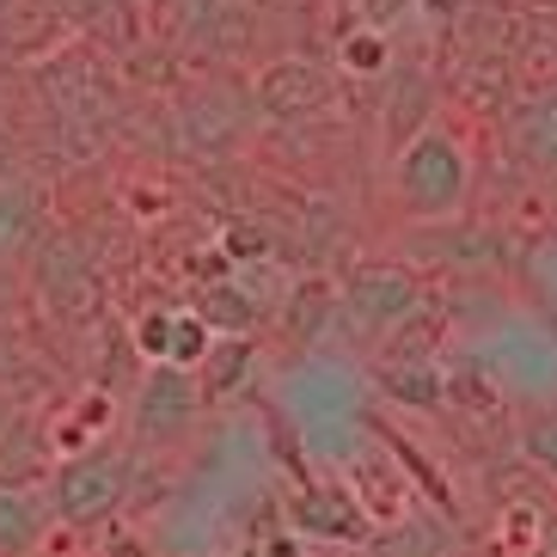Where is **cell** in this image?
<instances>
[{
  "label": "cell",
  "instance_id": "cell-17",
  "mask_svg": "<svg viewBox=\"0 0 557 557\" xmlns=\"http://www.w3.org/2000/svg\"><path fill=\"white\" fill-rule=\"evenodd\" d=\"M251 368H258V344H251V337H214L209 356L197 361V380H202V393H209V405L214 398L246 393Z\"/></svg>",
  "mask_w": 557,
  "mask_h": 557
},
{
  "label": "cell",
  "instance_id": "cell-14",
  "mask_svg": "<svg viewBox=\"0 0 557 557\" xmlns=\"http://www.w3.org/2000/svg\"><path fill=\"white\" fill-rule=\"evenodd\" d=\"M55 533L44 491H7L0 484V557H37Z\"/></svg>",
  "mask_w": 557,
  "mask_h": 557
},
{
  "label": "cell",
  "instance_id": "cell-19",
  "mask_svg": "<svg viewBox=\"0 0 557 557\" xmlns=\"http://www.w3.org/2000/svg\"><path fill=\"white\" fill-rule=\"evenodd\" d=\"M496 545H503V557H533L545 545V508L533 496H515L496 521Z\"/></svg>",
  "mask_w": 557,
  "mask_h": 557
},
{
  "label": "cell",
  "instance_id": "cell-30",
  "mask_svg": "<svg viewBox=\"0 0 557 557\" xmlns=\"http://www.w3.org/2000/svg\"><path fill=\"white\" fill-rule=\"evenodd\" d=\"M202 557H209V552H202Z\"/></svg>",
  "mask_w": 557,
  "mask_h": 557
},
{
  "label": "cell",
  "instance_id": "cell-6",
  "mask_svg": "<svg viewBox=\"0 0 557 557\" xmlns=\"http://www.w3.org/2000/svg\"><path fill=\"white\" fill-rule=\"evenodd\" d=\"M276 508H282V521L295 527L307 545H344V552H349V545H374L380 540L374 521L361 515L356 491L337 484V478H300Z\"/></svg>",
  "mask_w": 557,
  "mask_h": 557
},
{
  "label": "cell",
  "instance_id": "cell-22",
  "mask_svg": "<svg viewBox=\"0 0 557 557\" xmlns=\"http://www.w3.org/2000/svg\"><path fill=\"white\" fill-rule=\"evenodd\" d=\"M337 62H344V74H393V44H386V32L361 25L337 44Z\"/></svg>",
  "mask_w": 557,
  "mask_h": 557
},
{
  "label": "cell",
  "instance_id": "cell-4",
  "mask_svg": "<svg viewBox=\"0 0 557 557\" xmlns=\"http://www.w3.org/2000/svg\"><path fill=\"white\" fill-rule=\"evenodd\" d=\"M202 410H209V393H202L197 368L148 361L141 380H135V405H129V447H135V454L178 447L184 435L202 423Z\"/></svg>",
  "mask_w": 557,
  "mask_h": 557
},
{
  "label": "cell",
  "instance_id": "cell-7",
  "mask_svg": "<svg viewBox=\"0 0 557 557\" xmlns=\"http://www.w3.org/2000/svg\"><path fill=\"white\" fill-rule=\"evenodd\" d=\"M251 104H258V116H270V123H307V116H325L331 104H337V86H331V74L319 62L282 55V62H270L258 81H251Z\"/></svg>",
  "mask_w": 557,
  "mask_h": 557
},
{
  "label": "cell",
  "instance_id": "cell-9",
  "mask_svg": "<svg viewBox=\"0 0 557 557\" xmlns=\"http://www.w3.org/2000/svg\"><path fill=\"white\" fill-rule=\"evenodd\" d=\"M50 7L67 25V37H86L92 50L129 55V50H141V37H148L141 0H50Z\"/></svg>",
  "mask_w": 557,
  "mask_h": 557
},
{
  "label": "cell",
  "instance_id": "cell-16",
  "mask_svg": "<svg viewBox=\"0 0 557 557\" xmlns=\"http://www.w3.org/2000/svg\"><path fill=\"white\" fill-rule=\"evenodd\" d=\"M190 312H197L214 337H251V331H258V319H263L258 300H251L239 282H227V276H221V282H202L197 300H190Z\"/></svg>",
  "mask_w": 557,
  "mask_h": 557
},
{
  "label": "cell",
  "instance_id": "cell-11",
  "mask_svg": "<svg viewBox=\"0 0 557 557\" xmlns=\"http://www.w3.org/2000/svg\"><path fill=\"white\" fill-rule=\"evenodd\" d=\"M50 472H55L50 429H44V417H25L18 410L13 423L0 429V484L7 491H44Z\"/></svg>",
  "mask_w": 557,
  "mask_h": 557
},
{
  "label": "cell",
  "instance_id": "cell-25",
  "mask_svg": "<svg viewBox=\"0 0 557 557\" xmlns=\"http://www.w3.org/2000/svg\"><path fill=\"white\" fill-rule=\"evenodd\" d=\"M129 337H135V349H141L148 361H165V337H172V307H153V312H141Z\"/></svg>",
  "mask_w": 557,
  "mask_h": 557
},
{
  "label": "cell",
  "instance_id": "cell-12",
  "mask_svg": "<svg viewBox=\"0 0 557 557\" xmlns=\"http://www.w3.org/2000/svg\"><path fill=\"white\" fill-rule=\"evenodd\" d=\"M337 325V282L331 276H300L276 307V331L288 349H312L325 331Z\"/></svg>",
  "mask_w": 557,
  "mask_h": 557
},
{
  "label": "cell",
  "instance_id": "cell-3",
  "mask_svg": "<svg viewBox=\"0 0 557 557\" xmlns=\"http://www.w3.org/2000/svg\"><path fill=\"white\" fill-rule=\"evenodd\" d=\"M423 307H429L423 276L398 258H361L356 270L337 282V325H344L361 349H380L410 312H423Z\"/></svg>",
  "mask_w": 557,
  "mask_h": 557
},
{
  "label": "cell",
  "instance_id": "cell-21",
  "mask_svg": "<svg viewBox=\"0 0 557 557\" xmlns=\"http://www.w3.org/2000/svg\"><path fill=\"white\" fill-rule=\"evenodd\" d=\"M447 405L472 410V417H496L503 410V393H496L478 361H447Z\"/></svg>",
  "mask_w": 557,
  "mask_h": 557
},
{
  "label": "cell",
  "instance_id": "cell-5",
  "mask_svg": "<svg viewBox=\"0 0 557 557\" xmlns=\"http://www.w3.org/2000/svg\"><path fill=\"white\" fill-rule=\"evenodd\" d=\"M148 37L184 55H239L251 44L246 0H148Z\"/></svg>",
  "mask_w": 557,
  "mask_h": 557
},
{
  "label": "cell",
  "instance_id": "cell-28",
  "mask_svg": "<svg viewBox=\"0 0 557 557\" xmlns=\"http://www.w3.org/2000/svg\"><path fill=\"white\" fill-rule=\"evenodd\" d=\"M13 417H18V405H13V393H0V429L13 423Z\"/></svg>",
  "mask_w": 557,
  "mask_h": 557
},
{
  "label": "cell",
  "instance_id": "cell-18",
  "mask_svg": "<svg viewBox=\"0 0 557 557\" xmlns=\"http://www.w3.org/2000/svg\"><path fill=\"white\" fill-rule=\"evenodd\" d=\"M44 233V214H37V197L25 184H0V258H18V251L37 246Z\"/></svg>",
  "mask_w": 557,
  "mask_h": 557
},
{
  "label": "cell",
  "instance_id": "cell-2",
  "mask_svg": "<svg viewBox=\"0 0 557 557\" xmlns=\"http://www.w3.org/2000/svg\"><path fill=\"white\" fill-rule=\"evenodd\" d=\"M393 197L405 221H454L466 214V197H472V153L447 123H423L405 148L393 153Z\"/></svg>",
  "mask_w": 557,
  "mask_h": 557
},
{
  "label": "cell",
  "instance_id": "cell-29",
  "mask_svg": "<svg viewBox=\"0 0 557 557\" xmlns=\"http://www.w3.org/2000/svg\"><path fill=\"white\" fill-rule=\"evenodd\" d=\"M7 7H13V0H0V13H7Z\"/></svg>",
  "mask_w": 557,
  "mask_h": 557
},
{
  "label": "cell",
  "instance_id": "cell-1",
  "mask_svg": "<svg viewBox=\"0 0 557 557\" xmlns=\"http://www.w3.org/2000/svg\"><path fill=\"white\" fill-rule=\"evenodd\" d=\"M135 478H141V454L123 447L116 435H104V442L81 447V454L55 459L50 484H44V503H50L55 527L92 533V527H111L129 508Z\"/></svg>",
  "mask_w": 557,
  "mask_h": 557
},
{
  "label": "cell",
  "instance_id": "cell-23",
  "mask_svg": "<svg viewBox=\"0 0 557 557\" xmlns=\"http://www.w3.org/2000/svg\"><path fill=\"white\" fill-rule=\"evenodd\" d=\"M214 331L202 325L190 307H172V337H165V361H178V368H197L202 356H209Z\"/></svg>",
  "mask_w": 557,
  "mask_h": 557
},
{
  "label": "cell",
  "instance_id": "cell-20",
  "mask_svg": "<svg viewBox=\"0 0 557 557\" xmlns=\"http://www.w3.org/2000/svg\"><path fill=\"white\" fill-rule=\"evenodd\" d=\"M515 442H521V459H527V466L557 484V405L527 410L521 429H515Z\"/></svg>",
  "mask_w": 557,
  "mask_h": 557
},
{
  "label": "cell",
  "instance_id": "cell-26",
  "mask_svg": "<svg viewBox=\"0 0 557 557\" xmlns=\"http://www.w3.org/2000/svg\"><path fill=\"white\" fill-rule=\"evenodd\" d=\"M221 251H227L233 263H251V258H270V239H263L258 227H227L221 233Z\"/></svg>",
  "mask_w": 557,
  "mask_h": 557
},
{
  "label": "cell",
  "instance_id": "cell-8",
  "mask_svg": "<svg viewBox=\"0 0 557 557\" xmlns=\"http://www.w3.org/2000/svg\"><path fill=\"white\" fill-rule=\"evenodd\" d=\"M258 104L239 99L233 86H202V92H178V135L190 153H233L246 141Z\"/></svg>",
  "mask_w": 557,
  "mask_h": 557
},
{
  "label": "cell",
  "instance_id": "cell-13",
  "mask_svg": "<svg viewBox=\"0 0 557 557\" xmlns=\"http://www.w3.org/2000/svg\"><path fill=\"white\" fill-rule=\"evenodd\" d=\"M374 386L405 410H442L447 405V361L442 356L374 361Z\"/></svg>",
  "mask_w": 557,
  "mask_h": 557
},
{
  "label": "cell",
  "instance_id": "cell-10",
  "mask_svg": "<svg viewBox=\"0 0 557 557\" xmlns=\"http://www.w3.org/2000/svg\"><path fill=\"white\" fill-rule=\"evenodd\" d=\"M349 491H356L361 515L374 521V533L410 521V472L398 466L393 447H368V454L349 459Z\"/></svg>",
  "mask_w": 557,
  "mask_h": 557
},
{
  "label": "cell",
  "instance_id": "cell-27",
  "mask_svg": "<svg viewBox=\"0 0 557 557\" xmlns=\"http://www.w3.org/2000/svg\"><path fill=\"white\" fill-rule=\"evenodd\" d=\"M99 557H148V540H141V533H111Z\"/></svg>",
  "mask_w": 557,
  "mask_h": 557
},
{
  "label": "cell",
  "instance_id": "cell-24",
  "mask_svg": "<svg viewBox=\"0 0 557 557\" xmlns=\"http://www.w3.org/2000/svg\"><path fill=\"white\" fill-rule=\"evenodd\" d=\"M239 557H307V540L282 521V508H270V521L251 527V540H246V552H239Z\"/></svg>",
  "mask_w": 557,
  "mask_h": 557
},
{
  "label": "cell",
  "instance_id": "cell-15",
  "mask_svg": "<svg viewBox=\"0 0 557 557\" xmlns=\"http://www.w3.org/2000/svg\"><path fill=\"white\" fill-rule=\"evenodd\" d=\"M508 141L533 172H557V92H533L508 111Z\"/></svg>",
  "mask_w": 557,
  "mask_h": 557
}]
</instances>
